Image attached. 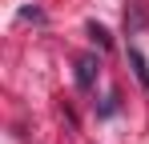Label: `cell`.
Returning <instances> with one entry per match:
<instances>
[{"mask_svg":"<svg viewBox=\"0 0 149 144\" xmlns=\"http://www.w3.org/2000/svg\"><path fill=\"white\" fill-rule=\"evenodd\" d=\"M129 60H133V68H137V80L149 88V68H145V56H141L137 48H129Z\"/></svg>","mask_w":149,"mask_h":144,"instance_id":"cell-2","label":"cell"},{"mask_svg":"<svg viewBox=\"0 0 149 144\" xmlns=\"http://www.w3.org/2000/svg\"><path fill=\"white\" fill-rule=\"evenodd\" d=\"M20 20H45V12H40V8H24V12H20Z\"/></svg>","mask_w":149,"mask_h":144,"instance_id":"cell-4","label":"cell"},{"mask_svg":"<svg viewBox=\"0 0 149 144\" xmlns=\"http://www.w3.org/2000/svg\"><path fill=\"white\" fill-rule=\"evenodd\" d=\"M97 56H81V60H77V84H81V88H93V80H97Z\"/></svg>","mask_w":149,"mask_h":144,"instance_id":"cell-1","label":"cell"},{"mask_svg":"<svg viewBox=\"0 0 149 144\" xmlns=\"http://www.w3.org/2000/svg\"><path fill=\"white\" fill-rule=\"evenodd\" d=\"M89 36H93V40H97L101 48H109V32H105L101 24H89Z\"/></svg>","mask_w":149,"mask_h":144,"instance_id":"cell-3","label":"cell"}]
</instances>
